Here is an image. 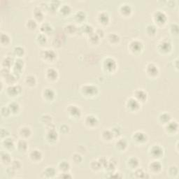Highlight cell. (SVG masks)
<instances>
[{"instance_id": "03108f58", "label": "cell", "mask_w": 179, "mask_h": 179, "mask_svg": "<svg viewBox=\"0 0 179 179\" xmlns=\"http://www.w3.org/2000/svg\"><path fill=\"white\" fill-rule=\"evenodd\" d=\"M16 170L14 169L12 167H8V169H7V174L9 176V177H12L13 176L15 175V173H16Z\"/></svg>"}, {"instance_id": "44dd1931", "label": "cell", "mask_w": 179, "mask_h": 179, "mask_svg": "<svg viewBox=\"0 0 179 179\" xmlns=\"http://www.w3.org/2000/svg\"><path fill=\"white\" fill-rule=\"evenodd\" d=\"M42 174L44 178H52L56 177L57 171L54 167H48L43 170L42 172Z\"/></svg>"}, {"instance_id": "3957f363", "label": "cell", "mask_w": 179, "mask_h": 179, "mask_svg": "<svg viewBox=\"0 0 179 179\" xmlns=\"http://www.w3.org/2000/svg\"><path fill=\"white\" fill-rule=\"evenodd\" d=\"M42 59L47 62H52L57 58V53L52 49H45L41 53Z\"/></svg>"}, {"instance_id": "52a82bcc", "label": "cell", "mask_w": 179, "mask_h": 179, "mask_svg": "<svg viewBox=\"0 0 179 179\" xmlns=\"http://www.w3.org/2000/svg\"><path fill=\"white\" fill-rule=\"evenodd\" d=\"M126 107L129 111L132 112H136L139 111L141 107V103L137 101L134 97H130L127 99V103H126Z\"/></svg>"}, {"instance_id": "681fc988", "label": "cell", "mask_w": 179, "mask_h": 179, "mask_svg": "<svg viewBox=\"0 0 179 179\" xmlns=\"http://www.w3.org/2000/svg\"><path fill=\"white\" fill-rule=\"evenodd\" d=\"M41 121L45 125H49L51 123H52V117L51 115H48V114H44V115L41 117Z\"/></svg>"}, {"instance_id": "db71d44e", "label": "cell", "mask_w": 179, "mask_h": 179, "mask_svg": "<svg viewBox=\"0 0 179 179\" xmlns=\"http://www.w3.org/2000/svg\"><path fill=\"white\" fill-rule=\"evenodd\" d=\"M37 42L38 43L41 45H43L47 42V37L46 35L43 34L42 33H40L37 35Z\"/></svg>"}, {"instance_id": "9c48e42d", "label": "cell", "mask_w": 179, "mask_h": 179, "mask_svg": "<svg viewBox=\"0 0 179 179\" xmlns=\"http://www.w3.org/2000/svg\"><path fill=\"white\" fill-rule=\"evenodd\" d=\"M132 139L139 144H143L148 141V135L142 131H137L132 135Z\"/></svg>"}, {"instance_id": "8fae6325", "label": "cell", "mask_w": 179, "mask_h": 179, "mask_svg": "<svg viewBox=\"0 0 179 179\" xmlns=\"http://www.w3.org/2000/svg\"><path fill=\"white\" fill-rule=\"evenodd\" d=\"M67 113L72 118H79L81 116V110L77 106L70 105L67 108Z\"/></svg>"}, {"instance_id": "d6986e66", "label": "cell", "mask_w": 179, "mask_h": 179, "mask_svg": "<svg viewBox=\"0 0 179 179\" xmlns=\"http://www.w3.org/2000/svg\"><path fill=\"white\" fill-rule=\"evenodd\" d=\"M46 76L48 80L51 81H56L59 76V74L56 69L54 68H48L46 71Z\"/></svg>"}, {"instance_id": "e7e4bbea", "label": "cell", "mask_w": 179, "mask_h": 179, "mask_svg": "<svg viewBox=\"0 0 179 179\" xmlns=\"http://www.w3.org/2000/svg\"><path fill=\"white\" fill-rule=\"evenodd\" d=\"M95 32L97 34V35L100 38H103L104 37V31L102 30V28H99V29H97L96 30H95Z\"/></svg>"}, {"instance_id": "6f0895ef", "label": "cell", "mask_w": 179, "mask_h": 179, "mask_svg": "<svg viewBox=\"0 0 179 179\" xmlns=\"http://www.w3.org/2000/svg\"><path fill=\"white\" fill-rule=\"evenodd\" d=\"M72 160L74 164H78L83 161V157H82L81 155L79 153H74L72 155Z\"/></svg>"}, {"instance_id": "ab89813d", "label": "cell", "mask_w": 179, "mask_h": 179, "mask_svg": "<svg viewBox=\"0 0 179 179\" xmlns=\"http://www.w3.org/2000/svg\"><path fill=\"white\" fill-rule=\"evenodd\" d=\"M26 27H27L29 30H36L38 27L37 21L33 18L29 19L26 22Z\"/></svg>"}, {"instance_id": "003e7915", "label": "cell", "mask_w": 179, "mask_h": 179, "mask_svg": "<svg viewBox=\"0 0 179 179\" xmlns=\"http://www.w3.org/2000/svg\"><path fill=\"white\" fill-rule=\"evenodd\" d=\"M111 175L110 176L111 178H122V176L120 175V173L119 172H113L112 174H111Z\"/></svg>"}, {"instance_id": "be15d7a7", "label": "cell", "mask_w": 179, "mask_h": 179, "mask_svg": "<svg viewBox=\"0 0 179 179\" xmlns=\"http://www.w3.org/2000/svg\"><path fill=\"white\" fill-rule=\"evenodd\" d=\"M11 113L8 107H4L2 108V114L3 116L7 117Z\"/></svg>"}, {"instance_id": "cb8c5ba5", "label": "cell", "mask_w": 179, "mask_h": 179, "mask_svg": "<svg viewBox=\"0 0 179 179\" xmlns=\"http://www.w3.org/2000/svg\"><path fill=\"white\" fill-rule=\"evenodd\" d=\"M46 140L49 143H55L58 139V134L56 130H48L46 132Z\"/></svg>"}, {"instance_id": "ffe728a7", "label": "cell", "mask_w": 179, "mask_h": 179, "mask_svg": "<svg viewBox=\"0 0 179 179\" xmlns=\"http://www.w3.org/2000/svg\"><path fill=\"white\" fill-rule=\"evenodd\" d=\"M140 165V161L136 157H132L127 161V166L130 169L134 170L138 169Z\"/></svg>"}, {"instance_id": "2e32d148", "label": "cell", "mask_w": 179, "mask_h": 179, "mask_svg": "<svg viewBox=\"0 0 179 179\" xmlns=\"http://www.w3.org/2000/svg\"><path fill=\"white\" fill-rule=\"evenodd\" d=\"M134 97L139 101L140 103L142 102H145L147 100L148 98V94L145 90L142 89H138L135 91L134 93Z\"/></svg>"}, {"instance_id": "d4e9b609", "label": "cell", "mask_w": 179, "mask_h": 179, "mask_svg": "<svg viewBox=\"0 0 179 179\" xmlns=\"http://www.w3.org/2000/svg\"><path fill=\"white\" fill-rule=\"evenodd\" d=\"M99 22L102 25H107L110 22V17L108 13L101 12L99 13L97 16Z\"/></svg>"}, {"instance_id": "f1b7e54d", "label": "cell", "mask_w": 179, "mask_h": 179, "mask_svg": "<svg viewBox=\"0 0 179 179\" xmlns=\"http://www.w3.org/2000/svg\"><path fill=\"white\" fill-rule=\"evenodd\" d=\"M134 177L137 178H149L151 177L148 173L144 172V170L139 168V167L134 170Z\"/></svg>"}, {"instance_id": "d590c367", "label": "cell", "mask_w": 179, "mask_h": 179, "mask_svg": "<svg viewBox=\"0 0 179 179\" xmlns=\"http://www.w3.org/2000/svg\"><path fill=\"white\" fill-rule=\"evenodd\" d=\"M159 120L162 124L166 125L172 120V117L168 113H162L159 116Z\"/></svg>"}, {"instance_id": "484cf974", "label": "cell", "mask_w": 179, "mask_h": 179, "mask_svg": "<svg viewBox=\"0 0 179 179\" xmlns=\"http://www.w3.org/2000/svg\"><path fill=\"white\" fill-rule=\"evenodd\" d=\"M40 30L41 33L46 35L52 33V31H53V27L48 22H43L40 26Z\"/></svg>"}, {"instance_id": "7dc6e473", "label": "cell", "mask_w": 179, "mask_h": 179, "mask_svg": "<svg viewBox=\"0 0 179 179\" xmlns=\"http://www.w3.org/2000/svg\"><path fill=\"white\" fill-rule=\"evenodd\" d=\"M71 11H72V8L67 4H64L62 6H61L60 8V13L61 14H62L63 16L69 15V14L71 13Z\"/></svg>"}, {"instance_id": "11a10c76", "label": "cell", "mask_w": 179, "mask_h": 179, "mask_svg": "<svg viewBox=\"0 0 179 179\" xmlns=\"http://www.w3.org/2000/svg\"><path fill=\"white\" fill-rule=\"evenodd\" d=\"M60 2L59 1H52L50 3V5H48V11H51L52 12L57 9V8L60 7Z\"/></svg>"}, {"instance_id": "f907efd6", "label": "cell", "mask_w": 179, "mask_h": 179, "mask_svg": "<svg viewBox=\"0 0 179 179\" xmlns=\"http://www.w3.org/2000/svg\"><path fill=\"white\" fill-rule=\"evenodd\" d=\"M11 42V38L7 34L2 33L1 34V43L4 46H7Z\"/></svg>"}, {"instance_id": "5b68a950", "label": "cell", "mask_w": 179, "mask_h": 179, "mask_svg": "<svg viewBox=\"0 0 179 179\" xmlns=\"http://www.w3.org/2000/svg\"><path fill=\"white\" fill-rule=\"evenodd\" d=\"M153 20L158 25H164L167 22V16L163 11H157L153 14Z\"/></svg>"}, {"instance_id": "c3c4849f", "label": "cell", "mask_w": 179, "mask_h": 179, "mask_svg": "<svg viewBox=\"0 0 179 179\" xmlns=\"http://www.w3.org/2000/svg\"><path fill=\"white\" fill-rule=\"evenodd\" d=\"M13 64H14L13 60L12 58H11L9 57H5L2 61V66L4 68L10 69V67L13 65Z\"/></svg>"}, {"instance_id": "816d5d0a", "label": "cell", "mask_w": 179, "mask_h": 179, "mask_svg": "<svg viewBox=\"0 0 179 179\" xmlns=\"http://www.w3.org/2000/svg\"><path fill=\"white\" fill-rule=\"evenodd\" d=\"M88 39H89V42L91 43H92V44H97V43L99 42V39H100V38H99L95 32H94L93 33L89 35Z\"/></svg>"}, {"instance_id": "e0dca14e", "label": "cell", "mask_w": 179, "mask_h": 179, "mask_svg": "<svg viewBox=\"0 0 179 179\" xmlns=\"http://www.w3.org/2000/svg\"><path fill=\"white\" fill-rule=\"evenodd\" d=\"M23 67H24V62L21 58H17V59L14 62L13 64V74L18 77L19 74L21 73Z\"/></svg>"}, {"instance_id": "9a60e30c", "label": "cell", "mask_w": 179, "mask_h": 179, "mask_svg": "<svg viewBox=\"0 0 179 179\" xmlns=\"http://www.w3.org/2000/svg\"><path fill=\"white\" fill-rule=\"evenodd\" d=\"M29 157L33 162L35 163H39L42 161L43 158V154L39 150L34 149L30 152L29 154Z\"/></svg>"}, {"instance_id": "4316f807", "label": "cell", "mask_w": 179, "mask_h": 179, "mask_svg": "<svg viewBox=\"0 0 179 179\" xmlns=\"http://www.w3.org/2000/svg\"><path fill=\"white\" fill-rule=\"evenodd\" d=\"M127 142L125 139H119L116 142V148L120 151H125L127 148Z\"/></svg>"}, {"instance_id": "91938a15", "label": "cell", "mask_w": 179, "mask_h": 179, "mask_svg": "<svg viewBox=\"0 0 179 179\" xmlns=\"http://www.w3.org/2000/svg\"><path fill=\"white\" fill-rule=\"evenodd\" d=\"M111 131L114 135V137H119L121 134V129L120 127H118V126H114V127L111 129Z\"/></svg>"}, {"instance_id": "5bb4252c", "label": "cell", "mask_w": 179, "mask_h": 179, "mask_svg": "<svg viewBox=\"0 0 179 179\" xmlns=\"http://www.w3.org/2000/svg\"><path fill=\"white\" fill-rule=\"evenodd\" d=\"M146 72L147 73V74L152 78L156 77L160 73L158 67L153 63H149L148 65L146 66Z\"/></svg>"}, {"instance_id": "8d00e7d4", "label": "cell", "mask_w": 179, "mask_h": 179, "mask_svg": "<svg viewBox=\"0 0 179 179\" xmlns=\"http://www.w3.org/2000/svg\"><path fill=\"white\" fill-rule=\"evenodd\" d=\"M25 83L29 87H34L37 84V78L33 75H29L26 76Z\"/></svg>"}, {"instance_id": "680465c9", "label": "cell", "mask_w": 179, "mask_h": 179, "mask_svg": "<svg viewBox=\"0 0 179 179\" xmlns=\"http://www.w3.org/2000/svg\"><path fill=\"white\" fill-rule=\"evenodd\" d=\"M178 25L177 23H174V24H172L170 26V31H171L172 34L174 36H177L178 34Z\"/></svg>"}, {"instance_id": "74e56055", "label": "cell", "mask_w": 179, "mask_h": 179, "mask_svg": "<svg viewBox=\"0 0 179 179\" xmlns=\"http://www.w3.org/2000/svg\"><path fill=\"white\" fill-rule=\"evenodd\" d=\"M64 32H65L66 34H68L69 35H72V34H76V32H77L78 28L76 27L74 25L69 24V25H67V26L64 27Z\"/></svg>"}, {"instance_id": "4fadbf2b", "label": "cell", "mask_w": 179, "mask_h": 179, "mask_svg": "<svg viewBox=\"0 0 179 179\" xmlns=\"http://www.w3.org/2000/svg\"><path fill=\"white\" fill-rule=\"evenodd\" d=\"M85 124L90 128L96 127L99 124V120L94 115H88L85 118Z\"/></svg>"}, {"instance_id": "ee69618b", "label": "cell", "mask_w": 179, "mask_h": 179, "mask_svg": "<svg viewBox=\"0 0 179 179\" xmlns=\"http://www.w3.org/2000/svg\"><path fill=\"white\" fill-rule=\"evenodd\" d=\"M74 18L77 22H83L86 18V15L83 11H79L74 15Z\"/></svg>"}, {"instance_id": "1f68e13d", "label": "cell", "mask_w": 179, "mask_h": 179, "mask_svg": "<svg viewBox=\"0 0 179 179\" xmlns=\"http://www.w3.org/2000/svg\"><path fill=\"white\" fill-rule=\"evenodd\" d=\"M58 169L60 170L61 172H69L70 168H71V165L70 163L67 162L66 160H62L58 164Z\"/></svg>"}, {"instance_id": "7bdbcfd3", "label": "cell", "mask_w": 179, "mask_h": 179, "mask_svg": "<svg viewBox=\"0 0 179 179\" xmlns=\"http://www.w3.org/2000/svg\"><path fill=\"white\" fill-rule=\"evenodd\" d=\"M168 174L171 177H177L178 174V172H179V170H178V167L176 165H172L171 167H169V168L168 169Z\"/></svg>"}, {"instance_id": "603a6c76", "label": "cell", "mask_w": 179, "mask_h": 179, "mask_svg": "<svg viewBox=\"0 0 179 179\" xmlns=\"http://www.w3.org/2000/svg\"><path fill=\"white\" fill-rule=\"evenodd\" d=\"M19 135L20 137L23 139H27L30 138L32 135V130L30 127H27V126H23V127H20L19 130Z\"/></svg>"}, {"instance_id": "e575fe53", "label": "cell", "mask_w": 179, "mask_h": 179, "mask_svg": "<svg viewBox=\"0 0 179 179\" xmlns=\"http://www.w3.org/2000/svg\"><path fill=\"white\" fill-rule=\"evenodd\" d=\"M120 13H122V15L127 16L130 15L132 13V7H130V5L129 4H122L121 5V7H120Z\"/></svg>"}, {"instance_id": "6125c7cd", "label": "cell", "mask_w": 179, "mask_h": 179, "mask_svg": "<svg viewBox=\"0 0 179 179\" xmlns=\"http://www.w3.org/2000/svg\"><path fill=\"white\" fill-rule=\"evenodd\" d=\"M70 128L68 125H62L60 127V131L61 133L62 134H67L69 132Z\"/></svg>"}, {"instance_id": "f6af8a7d", "label": "cell", "mask_w": 179, "mask_h": 179, "mask_svg": "<svg viewBox=\"0 0 179 179\" xmlns=\"http://www.w3.org/2000/svg\"><path fill=\"white\" fill-rule=\"evenodd\" d=\"M14 55L18 58H20L25 55V49L22 46H16L13 49Z\"/></svg>"}, {"instance_id": "ac0fdd59", "label": "cell", "mask_w": 179, "mask_h": 179, "mask_svg": "<svg viewBox=\"0 0 179 179\" xmlns=\"http://www.w3.org/2000/svg\"><path fill=\"white\" fill-rule=\"evenodd\" d=\"M7 93L10 96L12 97H16L19 95V94L21 92L22 88L19 85L17 84H14V85H11V86H9L7 89Z\"/></svg>"}, {"instance_id": "4dcf8cb0", "label": "cell", "mask_w": 179, "mask_h": 179, "mask_svg": "<svg viewBox=\"0 0 179 179\" xmlns=\"http://www.w3.org/2000/svg\"><path fill=\"white\" fill-rule=\"evenodd\" d=\"M34 19L37 21H42L44 17L43 11L39 7H36L33 11Z\"/></svg>"}, {"instance_id": "7402d4cb", "label": "cell", "mask_w": 179, "mask_h": 179, "mask_svg": "<svg viewBox=\"0 0 179 179\" xmlns=\"http://www.w3.org/2000/svg\"><path fill=\"white\" fill-rule=\"evenodd\" d=\"M43 97L45 100L48 102H52L55 97V91L51 88H46L43 91Z\"/></svg>"}, {"instance_id": "f35d334b", "label": "cell", "mask_w": 179, "mask_h": 179, "mask_svg": "<svg viewBox=\"0 0 179 179\" xmlns=\"http://www.w3.org/2000/svg\"><path fill=\"white\" fill-rule=\"evenodd\" d=\"M108 42L111 43V44L116 45L117 44V43H119L120 38L118 35L116 33H111L108 34Z\"/></svg>"}, {"instance_id": "6da1fadb", "label": "cell", "mask_w": 179, "mask_h": 179, "mask_svg": "<svg viewBox=\"0 0 179 179\" xmlns=\"http://www.w3.org/2000/svg\"><path fill=\"white\" fill-rule=\"evenodd\" d=\"M81 92L86 97H95L99 93V89L95 85L86 84L82 86Z\"/></svg>"}, {"instance_id": "94428289", "label": "cell", "mask_w": 179, "mask_h": 179, "mask_svg": "<svg viewBox=\"0 0 179 179\" xmlns=\"http://www.w3.org/2000/svg\"><path fill=\"white\" fill-rule=\"evenodd\" d=\"M57 178H72L73 176L69 174V172H61L60 174H59L58 177Z\"/></svg>"}, {"instance_id": "8992f818", "label": "cell", "mask_w": 179, "mask_h": 179, "mask_svg": "<svg viewBox=\"0 0 179 179\" xmlns=\"http://www.w3.org/2000/svg\"><path fill=\"white\" fill-rule=\"evenodd\" d=\"M143 44L139 40H133L129 44V49L133 53H139L143 51Z\"/></svg>"}, {"instance_id": "d6a6232c", "label": "cell", "mask_w": 179, "mask_h": 179, "mask_svg": "<svg viewBox=\"0 0 179 179\" xmlns=\"http://www.w3.org/2000/svg\"><path fill=\"white\" fill-rule=\"evenodd\" d=\"M114 138V135L111 130H104L102 132V139L105 142H111Z\"/></svg>"}, {"instance_id": "60d3db41", "label": "cell", "mask_w": 179, "mask_h": 179, "mask_svg": "<svg viewBox=\"0 0 179 179\" xmlns=\"http://www.w3.org/2000/svg\"><path fill=\"white\" fill-rule=\"evenodd\" d=\"M90 168L94 172H99L103 167H102L100 162H99V160H93L90 163Z\"/></svg>"}, {"instance_id": "277c9868", "label": "cell", "mask_w": 179, "mask_h": 179, "mask_svg": "<svg viewBox=\"0 0 179 179\" xmlns=\"http://www.w3.org/2000/svg\"><path fill=\"white\" fill-rule=\"evenodd\" d=\"M103 67L106 72L112 73L116 71L117 68L116 61L112 57H107L104 60Z\"/></svg>"}, {"instance_id": "b9f144b4", "label": "cell", "mask_w": 179, "mask_h": 179, "mask_svg": "<svg viewBox=\"0 0 179 179\" xmlns=\"http://www.w3.org/2000/svg\"><path fill=\"white\" fill-rule=\"evenodd\" d=\"M8 108H9L11 113L16 114V113L19 112L20 105L18 103H17V102H11V103L8 104Z\"/></svg>"}, {"instance_id": "bcb514c9", "label": "cell", "mask_w": 179, "mask_h": 179, "mask_svg": "<svg viewBox=\"0 0 179 179\" xmlns=\"http://www.w3.org/2000/svg\"><path fill=\"white\" fill-rule=\"evenodd\" d=\"M81 31L83 32V33H86L87 36H89L90 34L95 32L93 27L90 25H84L82 26L81 27Z\"/></svg>"}, {"instance_id": "7c38bea8", "label": "cell", "mask_w": 179, "mask_h": 179, "mask_svg": "<svg viewBox=\"0 0 179 179\" xmlns=\"http://www.w3.org/2000/svg\"><path fill=\"white\" fill-rule=\"evenodd\" d=\"M165 131L167 134H176L178 131V124L177 121L171 120L165 125Z\"/></svg>"}, {"instance_id": "7a4b0ae2", "label": "cell", "mask_w": 179, "mask_h": 179, "mask_svg": "<svg viewBox=\"0 0 179 179\" xmlns=\"http://www.w3.org/2000/svg\"><path fill=\"white\" fill-rule=\"evenodd\" d=\"M164 150L160 145H153L149 149V155L153 160H159L163 157Z\"/></svg>"}, {"instance_id": "f5cc1de1", "label": "cell", "mask_w": 179, "mask_h": 179, "mask_svg": "<svg viewBox=\"0 0 179 179\" xmlns=\"http://www.w3.org/2000/svg\"><path fill=\"white\" fill-rule=\"evenodd\" d=\"M146 32L149 36H154L157 32V27L154 25H148L146 27Z\"/></svg>"}, {"instance_id": "836d02e7", "label": "cell", "mask_w": 179, "mask_h": 179, "mask_svg": "<svg viewBox=\"0 0 179 179\" xmlns=\"http://www.w3.org/2000/svg\"><path fill=\"white\" fill-rule=\"evenodd\" d=\"M1 162L3 164H6V165H8V164H11V162H12V160H11V157L8 152H2Z\"/></svg>"}, {"instance_id": "f546056e", "label": "cell", "mask_w": 179, "mask_h": 179, "mask_svg": "<svg viewBox=\"0 0 179 179\" xmlns=\"http://www.w3.org/2000/svg\"><path fill=\"white\" fill-rule=\"evenodd\" d=\"M3 146L7 149V150H13L15 148V142L13 139H11V138H6L4 140H3L2 142Z\"/></svg>"}, {"instance_id": "ba28073f", "label": "cell", "mask_w": 179, "mask_h": 179, "mask_svg": "<svg viewBox=\"0 0 179 179\" xmlns=\"http://www.w3.org/2000/svg\"><path fill=\"white\" fill-rule=\"evenodd\" d=\"M148 168L152 174H158L162 171V164L158 160H154L149 164Z\"/></svg>"}, {"instance_id": "30bf717a", "label": "cell", "mask_w": 179, "mask_h": 179, "mask_svg": "<svg viewBox=\"0 0 179 179\" xmlns=\"http://www.w3.org/2000/svg\"><path fill=\"white\" fill-rule=\"evenodd\" d=\"M157 49L158 51L162 54L169 53L172 50V44L168 41L164 40L158 43Z\"/></svg>"}, {"instance_id": "83f0119b", "label": "cell", "mask_w": 179, "mask_h": 179, "mask_svg": "<svg viewBox=\"0 0 179 179\" xmlns=\"http://www.w3.org/2000/svg\"><path fill=\"white\" fill-rule=\"evenodd\" d=\"M16 147L17 150L21 152H27L28 149V143L26 142L25 139H20L18 142H17Z\"/></svg>"}, {"instance_id": "9f6ffc18", "label": "cell", "mask_w": 179, "mask_h": 179, "mask_svg": "<svg viewBox=\"0 0 179 179\" xmlns=\"http://www.w3.org/2000/svg\"><path fill=\"white\" fill-rule=\"evenodd\" d=\"M11 167H13V168L16 170V171H19V170L21 169L22 167V164L20 162V160H13L11 164Z\"/></svg>"}]
</instances>
